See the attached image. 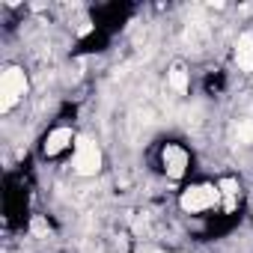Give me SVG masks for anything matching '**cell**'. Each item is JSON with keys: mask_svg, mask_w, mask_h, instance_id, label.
I'll use <instances>...</instances> for the list:
<instances>
[{"mask_svg": "<svg viewBox=\"0 0 253 253\" xmlns=\"http://www.w3.org/2000/svg\"><path fill=\"white\" fill-rule=\"evenodd\" d=\"M182 214H191V217H200V214H209V211H217L220 209V191H217V182H191L179 191L176 197Z\"/></svg>", "mask_w": 253, "mask_h": 253, "instance_id": "1", "label": "cell"}, {"mask_svg": "<svg viewBox=\"0 0 253 253\" xmlns=\"http://www.w3.org/2000/svg\"><path fill=\"white\" fill-rule=\"evenodd\" d=\"M27 92H30V75H27V69L18 66V63L3 66V72H0V110L9 116L27 98Z\"/></svg>", "mask_w": 253, "mask_h": 253, "instance_id": "2", "label": "cell"}, {"mask_svg": "<svg viewBox=\"0 0 253 253\" xmlns=\"http://www.w3.org/2000/svg\"><path fill=\"white\" fill-rule=\"evenodd\" d=\"M158 167H161V173H164L167 179L182 182V179H188L191 170H194V155H191V149H188L185 143L167 140V143H161V149H158Z\"/></svg>", "mask_w": 253, "mask_h": 253, "instance_id": "3", "label": "cell"}, {"mask_svg": "<svg viewBox=\"0 0 253 253\" xmlns=\"http://www.w3.org/2000/svg\"><path fill=\"white\" fill-rule=\"evenodd\" d=\"M101 167H104V152H101V146H98L92 137L78 134V143H75V149H72V173H75L78 179H95V176L101 173Z\"/></svg>", "mask_w": 253, "mask_h": 253, "instance_id": "4", "label": "cell"}, {"mask_svg": "<svg viewBox=\"0 0 253 253\" xmlns=\"http://www.w3.org/2000/svg\"><path fill=\"white\" fill-rule=\"evenodd\" d=\"M75 143H78V134H75V128L72 125H51V128L45 131V137H42V155L45 158H60V155H66V152H72L75 149Z\"/></svg>", "mask_w": 253, "mask_h": 253, "instance_id": "5", "label": "cell"}, {"mask_svg": "<svg viewBox=\"0 0 253 253\" xmlns=\"http://www.w3.org/2000/svg\"><path fill=\"white\" fill-rule=\"evenodd\" d=\"M214 182H217V191H220V211L235 214L238 206H241V182H238V176L226 173V176H220Z\"/></svg>", "mask_w": 253, "mask_h": 253, "instance_id": "6", "label": "cell"}, {"mask_svg": "<svg viewBox=\"0 0 253 253\" xmlns=\"http://www.w3.org/2000/svg\"><path fill=\"white\" fill-rule=\"evenodd\" d=\"M232 63L241 75H253V30L238 33V39L232 42Z\"/></svg>", "mask_w": 253, "mask_h": 253, "instance_id": "7", "label": "cell"}, {"mask_svg": "<svg viewBox=\"0 0 253 253\" xmlns=\"http://www.w3.org/2000/svg\"><path fill=\"white\" fill-rule=\"evenodd\" d=\"M167 89L176 95H188L191 92V66L185 60H173L167 66Z\"/></svg>", "mask_w": 253, "mask_h": 253, "instance_id": "8", "label": "cell"}, {"mask_svg": "<svg viewBox=\"0 0 253 253\" xmlns=\"http://www.w3.org/2000/svg\"><path fill=\"white\" fill-rule=\"evenodd\" d=\"M235 137L241 146H253V119H238L235 122Z\"/></svg>", "mask_w": 253, "mask_h": 253, "instance_id": "9", "label": "cell"}, {"mask_svg": "<svg viewBox=\"0 0 253 253\" xmlns=\"http://www.w3.org/2000/svg\"><path fill=\"white\" fill-rule=\"evenodd\" d=\"M30 229H33V235H42V238H45V235L51 232V223H48L42 214H36V217H33V223H30Z\"/></svg>", "mask_w": 253, "mask_h": 253, "instance_id": "10", "label": "cell"}, {"mask_svg": "<svg viewBox=\"0 0 253 253\" xmlns=\"http://www.w3.org/2000/svg\"><path fill=\"white\" fill-rule=\"evenodd\" d=\"M250 119H253V101H250Z\"/></svg>", "mask_w": 253, "mask_h": 253, "instance_id": "11", "label": "cell"}, {"mask_svg": "<svg viewBox=\"0 0 253 253\" xmlns=\"http://www.w3.org/2000/svg\"><path fill=\"white\" fill-rule=\"evenodd\" d=\"M250 220H253V209H250Z\"/></svg>", "mask_w": 253, "mask_h": 253, "instance_id": "12", "label": "cell"}]
</instances>
